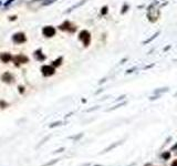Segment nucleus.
<instances>
[{
	"label": "nucleus",
	"instance_id": "f257e3e1",
	"mask_svg": "<svg viewBox=\"0 0 177 166\" xmlns=\"http://www.w3.org/2000/svg\"><path fill=\"white\" fill-rule=\"evenodd\" d=\"M80 39L83 41L84 46H88L90 40H91V35H90V33H88V31H82V32L80 33Z\"/></svg>",
	"mask_w": 177,
	"mask_h": 166
},
{
	"label": "nucleus",
	"instance_id": "f03ea898",
	"mask_svg": "<svg viewBox=\"0 0 177 166\" xmlns=\"http://www.w3.org/2000/svg\"><path fill=\"white\" fill-rule=\"evenodd\" d=\"M42 73H43V75H46V76H50V75H52V74L54 73V68L53 67H50V66H44V67H42Z\"/></svg>",
	"mask_w": 177,
	"mask_h": 166
},
{
	"label": "nucleus",
	"instance_id": "7ed1b4c3",
	"mask_svg": "<svg viewBox=\"0 0 177 166\" xmlns=\"http://www.w3.org/2000/svg\"><path fill=\"white\" fill-rule=\"evenodd\" d=\"M14 41L16 43H22L26 41V37H24L23 33H16L14 35Z\"/></svg>",
	"mask_w": 177,
	"mask_h": 166
},
{
	"label": "nucleus",
	"instance_id": "20e7f679",
	"mask_svg": "<svg viewBox=\"0 0 177 166\" xmlns=\"http://www.w3.org/2000/svg\"><path fill=\"white\" fill-rule=\"evenodd\" d=\"M56 33V29L53 27H46L43 29V34L46 37H52Z\"/></svg>",
	"mask_w": 177,
	"mask_h": 166
},
{
	"label": "nucleus",
	"instance_id": "39448f33",
	"mask_svg": "<svg viewBox=\"0 0 177 166\" xmlns=\"http://www.w3.org/2000/svg\"><path fill=\"white\" fill-rule=\"evenodd\" d=\"M14 60L16 63H26L28 62V58L24 57V55H17Z\"/></svg>",
	"mask_w": 177,
	"mask_h": 166
},
{
	"label": "nucleus",
	"instance_id": "423d86ee",
	"mask_svg": "<svg viewBox=\"0 0 177 166\" xmlns=\"http://www.w3.org/2000/svg\"><path fill=\"white\" fill-rule=\"evenodd\" d=\"M2 80L5 82H7V83H10V82L14 81V76L11 75L10 73H5L2 75Z\"/></svg>",
	"mask_w": 177,
	"mask_h": 166
},
{
	"label": "nucleus",
	"instance_id": "0eeeda50",
	"mask_svg": "<svg viewBox=\"0 0 177 166\" xmlns=\"http://www.w3.org/2000/svg\"><path fill=\"white\" fill-rule=\"evenodd\" d=\"M120 144H122V142H117V143H114V144H113V145H111V146L107 147L106 150L104 151V153H105V152H109V151L113 150V148H115V147H116V146H118V145H120Z\"/></svg>",
	"mask_w": 177,
	"mask_h": 166
},
{
	"label": "nucleus",
	"instance_id": "6e6552de",
	"mask_svg": "<svg viewBox=\"0 0 177 166\" xmlns=\"http://www.w3.org/2000/svg\"><path fill=\"white\" fill-rule=\"evenodd\" d=\"M1 59H2V61H5V62H8L9 60H11V55H7V53H3V55H1Z\"/></svg>",
	"mask_w": 177,
	"mask_h": 166
},
{
	"label": "nucleus",
	"instance_id": "1a4fd4ad",
	"mask_svg": "<svg viewBox=\"0 0 177 166\" xmlns=\"http://www.w3.org/2000/svg\"><path fill=\"white\" fill-rule=\"evenodd\" d=\"M162 157H163L164 160H168V158L171 157V153H169V152L163 153V154H162Z\"/></svg>",
	"mask_w": 177,
	"mask_h": 166
},
{
	"label": "nucleus",
	"instance_id": "9d476101",
	"mask_svg": "<svg viewBox=\"0 0 177 166\" xmlns=\"http://www.w3.org/2000/svg\"><path fill=\"white\" fill-rule=\"evenodd\" d=\"M60 64H61V58H60V59H58V60L54 61V62H53V66H56V67L60 66Z\"/></svg>",
	"mask_w": 177,
	"mask_h": 166
},
{
	"label": "nucleus",
	"instance_id": "9b49d317",
	"mask_svg": "<svg viewBox=\"0 0 177 166\" xmlns=\"http://www.w3.org/2000/svg\"><path fill=\"white\" fill-rule=\"evenodd\" d=\"M171 166H177V160H175V161L173 162L172 165H171Z\"/></svg>",
	"mask_w": 177,
	"mask_h": 166
},
{
	"label": "nucleus",
	"instance_id": "f8f14e48",
	"mask_svg": "<svg viewBox=\"0 0 177 166\" xmlns=\"http://www.w3.org/2000/svg\"><path fill=\"white\" fill-rule=\"evenodd\" d=\"M176 150H177V144L174 145V146L172 147V151H176Z\"/></svg>",
	"mask_w": 177,
	"mask_h": 166
},
{
	"label": "nucleus",
	"instance_id": "ddd939ff",
	"mask_svg": "<svg viewBox=\"0 0 177 166\" xmlns=\"http://www.w3.org/2000/svg\"><path fill=\"white\" fill-rule=\"evenodd\" d=\"M103 9H104V10H102V14H105V12H106V7H105V8H103Z\"/></svg>",
	"mask_w": 177,
	"mask_h": 166
}]
</instances>
